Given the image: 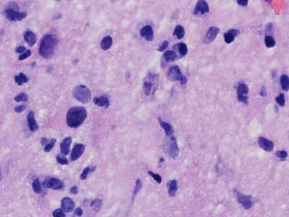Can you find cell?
Here are the masks:
<instances>
[{"label":"cell","instance_id":"5bb4252c","mask_svg":"<svg viewBox=\"0 0 289 217\" xmlns=\"http://www.w3.org/2000/svg\"><path fill=\"white\" fill-rule=\"evenodd\" d=\"M258 144L262 149L266 152H272L273 150L274 142L264 137H260L258 138Z\"/></svg>","mask_w":289,"mask_h":217},{"label":"cell","instance_id":"db71d44e","mask_svg":"<svg viewBox=\"0 0 289 217\" xmlns=\"http://www.w3.org/2000/svg\"><path fill=\"white\" fill-rule=\"evenodd\" d=\"M1 179H2V175H1V170H0V181L1 180Z\"/></svg>","mask_w":289,"mask_h":217},{"label":"cell","instance_id":"b9f144b4","mask_svg":"<svg viewBox=\"0 0 289 217\" xmlns=\"http://www.w3.org/2000/svg\"><path fill=\"white\" fill-rule=\"evenodd\" d=\"M31 55V51L30 50H27L25 53H23L21 55H19V59L20 61H23L28 58Z\"/></svg>","mask_w":289,"mask_h":217},{"label":"cell","instance_id":"d590c367","mask_svg":"<svg viewBox=\"0 0 289 217\" xmlns=\"http://www.w3.org/2000/svg\"><path fill=\"white\" fill-rule=\"evenodd\" d=\"M142 187V182L141 181V179H137L136 182V186H135L134 190V192H133V196H135L140 191Z\"/></svg>","mask_w":289,"mask_h":217},{"label":"cell","instance_id":"7402d4cb","mask_svg":"<svg viewBox=\"0 0 289 217\" xmlns=\"http://www.w3.org/2000/svg\"><path fill=\"white\" fill-rule=\"evenodd\" d=\"M178 190V183L174 179L169 183L168 184V194L170 196L175 197Z\"/></svg>","mask_w":289,"mask_h":217},{"label":"cell","instance_id":"3957f363","mask_svg":"<svg viewBox=\"0 0 289 217\" xmlns=\"http://www.w3.org/2000/svg\"><path fill=\"white\" fill-rule=\"evenodd\" d=\"M165 153L169 157L176 159L179 154V148L177 145V138L173 134L166 136L164 145Z\"/></svg>","mask_w":289,"mask_h":217},{"label":"cell","instance_id":"8fae6325","mask_svg":"<svg viewBox=\"0 0 289 217\" xmlns=\"http://www.w3.org/2000/svg\"><path fill=\"white\" fill-rule=\"evenodd\" d=\"M85 150V145L81 143H78L75 145L71 154V159L72 161H76L80 158Z\"/></svg>","mask_w":289,"mask_h":217},{"label":"cell","instance_id":"ab89813d","mask_svg":"<svg viewBox=\"0 0 289 217\" xmlns=\"http://www.w3.org/2000/svg\"><path fill=\"white\" fill-rule=\"evenodd\" d=\"M57 161L59 164L64 165H68V161L66 157L63 156L62 155H58L57 157Z\"/></svg>","mask_w":289,"mask_h":217},{"label":"cell","instance_id":"e0dca14e","mask_svg":"<svg viewBox=\"0 0 289 217\" xmlns=\"http://www.w3.org/2000/svg\"><path fill=\"white\" fill-rule=\"evenodd\" d=\"M24 39L30 47H32L34 46L37 42V36L32 31L27 30L24 34Z\"/></svg>","mask_w":289,"mask_h":217},{"label":"cell","instance_id":"6da1fadb","mask_svg":"<svg viewBox=\"0 0 289 217\" xmlns=\"http://www.w3.org/2000/svg\"><path fill=\"white\" fill-rule=\"evenodd\" d=\"M58 43V39L57 36L47 35L44 36L40 45V55L45 59L52 58Z\"/></svg>","mask_w":289,"mask_h":217},{"label":"cell","instance_id":"60d3db41","mask_svg":"<svg viewBox=\"0 0 289 217\" xmlns=\"http://www.w3.org/2000/svg\"><path fill=\"white\" fill-rule=\"evenodd\" d=\"M53 215L54 217H65V214L64 213V211L62 209H58L54 210Z\"/></svg>","mask_w":289,"mask_h":217},{"label":"cell","instance_id":"7a4b0ae2","mask_svg":"<svg viewBox=\"0 0 289 217\" xmlns=\"http://www.w3.org/2000/svg\"><path fill=\"white\" fill-rule=\"evenodd\" d=\"M86 117L87 111L84 107H73L67 112V124L71 128H78L82 124Z\"/></svg>","mask_w":289,"mask_h":217},{"label":"cell","instance_id":"7dc6e473","mask_svg":"<svg viewBox=\"0 0 289 217\" xmlns=\"http://www.w3.org/2000/svg\"><path fill=\"white\" fill-rule=\"evenodd\" d=\"M70 192L73 194H78V187L77 186H73L71 188Z\"/></svg>","mask_w":289,"mask_h":217},{"label":"cell","instance_id":"1f68e13d","mask_svg":"<svg viewBox=\"0 0 289 217\" xmlns=\"http://www.w3.org/2000/svg\"><path fill=\"white\" fill-rule=\"evenodd\" d=\"M32 188L34 192L36 194H40L41 192V186L39 180L38 179L35 180L32 183Z\"/></svg>","mask_w":289,"mask_h":217},{"label":"cell","instance_id":"ee69618b","mask_svg":"<svg viewBox=\"0 0 289 217\" xmlns=\"http://www.w3.org/2000/svg\"><path fill=\"white\" fill-rule=\"evenodd\" d=\"M26 109V106L24 105H19V106L16 107L15 108V111H16V113H22V111H23Z\"/></svg>","mask_w":289,"mask_h":217},{"label":"cell","instance_id":"484cf974","mask_svg":"<svg viewBox=\"0 0 289 217\" xmlns=\"http://www.w3.org/2000/svg\"><path fill=\"white\" fill-rule=\"evenodd\" d=\"M185 34V31L184 28L181 25L177 26L173 31V36H175L178 39H182L184 38Z\"/></svg>","mask_w":289,"mask_h":217},{"label":"cell","instance_id":"bcb514c9","mask_svg":"<svg viewBox=\"0 0 289 217\" xmlns=\"http://www.w3.org/2000/svg\"><path fill=\"white\" fill-rule=\"evenodd\" d=\"M249 2V0H237V4L242 6H246Z\"/></svg>","mask_w":289,"mask_h":217},{"label":"cell","instance_id":"d4e9b609","mask_svg":"<svg viewBox=\"0 0 289 217\" xmlns=\"http://www.w3.org/2000/svg\"><path fill=\"white\" fill-rule=\"evenodd\" d=\"M177 55L176 52L172 51H167L164 53V58L167 62H172L176 60Z\"/></svg>","mask_w":289,"mask_h":217},{"label":"cell","instance_id":"4fadbf2b","mask_svg":"<svg viewBox=\"0 0 289 217\" xmlns=\"http://www.w3.org/2000/svg\"><path fill=\"white\" fill-rule=\"evenodd\" d=\"M182 75L183 74L180 70V67L178 66H174L169 69L167 76L168 79L170 80L175 82L180 80V78Z\"/></svg>","mask_w":289,"mask_h":217},{"label":"cell","instance_id":"cb8c5ba5","mask_svg":"<svg viewBox=\"0 0 289 217\" xmlns=\"http://www.w3.org/2000/svg\"><path fill=\"white\" fill-rule=\"evenodd\" d=\"M159 122L160 124V126L162 127V128L164 129L166 136L173 134V129L171 124H169L168 123L164 122V121H163L160 117L159 118Z\"/></svg>","mask_w":289,"mask_h":217},{"label":"cell","instance_id":"9a60e30c","mask_svg":"<svg viewBox=\"0 0 289 217\" xmlns=\"http://www.w3.org/2000/svg\"><path fill=\"white\" fill-rule=\"evenodd\" d=\"M75 203L74 201L69 198H63L62 200V208L66 213H70L72 212L75 208Z\"/></svg>","mask_w":289,"mask_h":217},{"label":"cell","instance_id":"ba28073f","mask_svg":"<svg viewBox=\"0 0 289 217\" xmlns=\"http://www.w3.org/2000/svg\"><path fill=\"white\" fill-rule=\"evenodd\" d=\"M248 94L249 88L247 85L244 83L239 84L237 89V95L239 101L247 105L248 103L249 100Z\"/></svg>","mask_w":289,"mask_h":217},{"label":"cell","instance_id":"83f0119b","mask_svg":"<svg viewBox=\"0 0 289 217\" xmlns=\"http://www.w3.org/2000/svg\"><path fill=\"white\" fill-rule=\"evenodd\" d=\"M15 81L18 86H22L24 83H27L28 79L23 73H20L19 75H16L15 76Z\"/></svg>","mask_w":289,"mask_h":217},{"label":"cell","instance_id":"836d02e7","mask_svg":"<svg viewBox=\"0 0 289 217\" xmlns=\"http://www.w3.org/2000/svg\"><path fill=\"white\" fill-rule=\"evenodd\" d=\"M28 97L24 93H21L14 97V100L16 102H26L27 101Z\"/></svg>","mask_w":289,"mask_h":217},{"label":"cell","instance_id":"74e56055","mask_svg":"<svg viewBox=\"0 0 289 217\" xmlns=\"http://www.w3.org/2000/svg\"><path fill=\"white\" fill-rule=\"evenodd\" d=\"M55 142H56V140L54 138H53L51 140L50 143H48L47 144H46V146H45V148H44L45 152H49L53 148V147L54 146Z\"/></svg>","mask_w":289,"mask_h":217},{"label":"cell","instance_id":"5b68a950","mask_svg":"<svg viewBox=\"0 0 289 217\" xmlns=\"http://www.w3.org/2000/svg\"><path fill=\"white\" fill-rule=\"evenodd\" d=\"M158 76L152 73H148L143 83V90L146 96L154 95L158 86Z\"/></svg>","mask_w":289,"mask_h":217},{"label":"cell","instance_id":"4316f807","mask_svg":"<svg viewBox=\"0 0 289 217\" xmlns=\"http://www.w3.org/2000/svg\"><path fill=\"white\" fill-rule=\"evenodd\" d=\"M281 87L284 91H288L289 89V77L286 75H282L280 79Z\"/></svg>","mask_w":289,"mask_h":217},{"label":"cell","instance_id":"f35d334b","mask_svg":"<svg viewBox=\"0 0 289 217\" xmlns=\"http://www.w3.org/2000/svg\"><path fill=\"white\" fill-rule=\"evenodd\" d=\"M148 174H149V175H150L158 183L160 184V183H162V177H160V175H159V174H155V173H153L152 171H149L148 172Z\"/></svg>","mask_w":289,"mask_h":217},{"label":"cell","instance_id":"30bf717a","mask_svg":"<svg viewBox=\"0 0 289 217\" xmlns=\"http://www.w3.org/2000/svg\"><path fill=\"white\" fill-rule=\"evenodd\" d=\"M210 12L209 6L205 0H199L195 6L194 10V14L195 15L201 14L205 15Z\"/></svg>","mask_w":289,"mask_h":217},{"label":"cell","instance_id":"7bdbcfd3","mask_svg":"<svg viewBox=\"0 0 289 217\" xmlns=\"http://www.w3.org/2000/svg\"><path fill=\"white\" fill-rule=\"evenodd\" d=\"M168 45H169V43H168V41H164L163 43L160 45V46H159V47H158V51H164V50H165V49L167 48V47H168Z\"/></svg>","mask_w":289,"mask_h":217},{"label":"cell","instance_id":"52a82bcc","mask_svg":"<svg viewBox=\"0 0 289 217\" xmlns=\"http://www.w3.org/2000/svg\"><path fill=\"white\" fill-rule=\"evenodd\" d=\"M8 19L10 21H21L26 18L27 16L25 12H19V9L7 8L5 10Z\"/></svg>","mask_w":289,"mask_h":217},{"label":"cell","instance_id":"e575fe53","mask_svg":"<svg viewBox=\"0 0 289 217\" xmlns=\"http://www.w3.org/2000/svg\"><path fill=\"white\" fill-rule=\"evenodd\" d=\"M275 100H276V103H277L280 107H283L285 106V96L283 93H281L280 95H278Z\"/></svg>","mask_w":289,"mask_h":217},{"label":"cell","instance_id":"c3c4849f","mask_svg":"<svg viewBox=\"0 0 289 217\" xmlns=\"http://www.w3.org/2000/svg\"><path fill=\"white\" fill-rule=\"evenodd\" d=\"M179 81H180V83H181V85H185V84H186V83H187L188 80H187L186 77L185 75H181V78H180V80H179Z\"/></svg>","mask_w":289,"mask_h":217},{"label":"cell","instance_id":"f1b7e54d","mask_svg":"<svg viewBox=\"0 0 289 217\" xmlns=\"http://www.w3.org/2000/svg\"><path fill=\"white\" fill-rule=\"evenodd\" d=\"M91 207L93 208L96 212H98L101 209L102 206V201L99 198H96L91 203Z\"/></svg>","mask_w":289,"mask_h":217},{"label":"cell","instance_id":"ffe728a7","mask_svg":"<svg viewBox=\"0 0 289 217\" xmlns=\"http://www.w3.org/2000/svg\"><path fill=\"white\" fill-rule=\"evenodd\" d=\"M239 35V31L235 29H232L225 33L224 35V41L227 44H231L234 41L235 37Z\"/></svg>","mask_w":289,"mask_h":217},{"label":"cell","instance_id":"f5cc1de1","mask_svg":"<svg viewBox=\"0 0 289 217\" xmlns=\"http://www.w3.org/2000/svg\"><path fill=\"white\" fill-rule=\"evenodd\" d=\"M264 1L265 2H268V3H270V2L272 1V0H264Z\"/></svg>","mask_w":289,"mask_h":217},{"label":"cell","instance_id":"d6986e66","mask_svg":"<svg viewBox=\"0 0 289 217\" xmlns=\"http://www.w3.org/2000/svg\"><path fill=\"white\" fill-rule=\"evenodd\" d=\"M72 142L71 137H67L64 138L61 144V152L63 155H68L70 153V145Z\"/></svg>","mask_w":289,"mask_h":217},{"label":"cell","instance_id":"44dd1931","mask_svg":"<svg viewBox=\"0 0 289 217\" xmlns=\"http://www.w3.org/2000/svg\"><path fill=\"white\" fill-rule=\"evenodd\" d=\"M93 102L98 107H104L106 109H107L110 107L109 100L106 96L96 97L93 99Z\"/></svg>","mask_w":289,"mask_h":217},{"label":"cell","instance_id":"f6af8a7d","mask_svg":"<svg viewBox=\"0 0 289 217\" xmlns=\"http://www.w3.org/2000/svg\"><path fill=\"white\" fill-rule=\"evenodd\" d=\"M26 51V48L24 46H20L19 47H17L16 50V52L19 54H22Z\"/></svg>","mask_w":289,"mask_h":217},{"label":"cell","instance_id":"603a6c76","mask_svg":"<svg viewBox=\"0 0 289 217\" xmlns=\"http://www.w3.org/2000/svg\"><path fill=\"white\" fill-rule=\"evenodd\" d=\"M113 45V39L111 36H107L102 40L101 43V49L103 51H107Z\"/></svg>","mask_w":289,"mask_h":217},{"label":"cell","instance_id":"8d00e7d4","mask_svg":"<svg viewBox=\"0 0 289 217\" xmlns=\"http://www.w3.org/2000/svg\"><path fill=\"white\" fill-rule=\"evenodd\" d=\"M276 156L278 158L280 159L282 161H284L286 159L288 154L285 150H278L276 153Z\"/></svg>","mask_w":289,"mask_h":217},{"label":"cell","instance_id":"2e32d148","mask_svg":"<svg viewBox=\"0 0 289 217\" xmlns=\"http://www.w3.org/2000/svg\"><path fill=\"white\" fill-rule=\"evenodd\" d=\"M141 36L148 41H152L154 39V31L150 26H146L141 29Z\"/></svg>","mask_w":289,"mask_h":217},{"label":"cell","instance_id":"f546056e","mask_svg":"<svg viewBox=\"0 0 289 217\" xmlns=\"http://www.w3.org/2000/svg\"><path fill=\"white\" fill-rule=\"evenodd\" d=\"M177 48L179 53L181 56L186 55L188 53V47L184 43H181L177 45Z\"/></svg>","mask_w":289,"mask_h":217},{"label":"cell","instance_id":"277c9868","mask_svg":"<svg viewBox=\"0 0 289 217\" xmlns=\"http://www.w3.org/2000/svg\"><path fill=\"white\" fill-rule=\"evenodd\" d=\"M72 95L77 101L83 104L90 103L92 100V94L89 89L83 85H79L74 88Z\"/></svg>","mask_w":289,"mask_h":217},{"label":"cell","instance_id":"816d5d0a","mask_svg":"<svg viewBox=\"0 0 289 217\" xmlns=\"http://www.w3.org/2000/svg\"><path fill=\"white\" fill-rule=\"evenodd\" d=\"M41 144L43 145H44L45 144H47V142H48V140L46 138H43L41 139Z\"/></svg>","mask_w":289,"mask_h":217},{"label":"cell","instance_id":"8992f818","mask_svg":"<svg viewBox=\"0 0 289 217\" xmlns=\"http://www.w3.org/2000/svg\"><path fill=\"white\" fill-rule=\"evenodd\" d=\"M235 194L237 201L245 209H250L254 205L253 198L250 195L243 194L236 190H235Z\"/></svg>","mask_w":289,"mask_h":217},{"label":"cell","instance_id":"ac0fdd59","mask_svg":"<svg viewBox=\"0 0 289 217\" xmlns=\"http://www.w3.org/2000/svg\"><path fill=\"white\" fill-rule=\"evenodd\" d=\"M28 124L30 130L32 132H35L39 130V126L36 122L35 114L33 111H30L27 115Z\"/></svg>","mask_w":289,"mask_h":217},{"label":"cell","instance_id":"f907efd6","mask_svg":"<svg viewBox=\"0 0 289 217\" xmlns=\"http://www.w3.org/2000/svg\"><path fill=\"white\" fill-rule=\"evenodd\" d=\"M82 213H83V212H82V209L80 208H77L75 210V214L76 215L79 216V217L82 215Z\"/></svg>","mask_w":289,"mask_h":217},{"label":"cell","instance_id":"11a10c76","mask_svg":"<svg viewBox=\"0 0 289 217\" xmlns=\"http://www.w3.org/2000/svg\"><path fill=\"white\" fill-rule=\"evenodd\" d=\"M55 1H60V0H55Z\"/></svg>","mask_w":289,"mask_h":217},{"label":"cell","instance_id":"d6a6232c","mask_svg":"<svg viewBox=\"0 0 289 217\" xmlns=\"http://www.w3.org/2000/svg\"><path fill=\"white\" fill-rule=\"evenodd\" d=\"M265 44L268 47H273L275 46L276 42L273 38L271 36H266L265 37Z\"/></svg>","mask_w":289,"mask_h":217},{"label":"cell","instance_id":"681fc988","mask_svg":"<svg viewBox=\"0 0 289 217\" xmlns=\"http://www.w3.org/2000/svg\"><path fill=\"white\" fill-rule=\"evenodd\" d=\"M260 95L262 97H266V95H267V92H266V88L264 86H263L260 89Z\"/></svg>","mask_w":289,"mask_h":217},{"label":"cell","instance_id":"7c38bea8","mask_svg":"<svg viewBox=\"0 0 289 217\" xmlns=\"http://www.w3.org/2000/svg\"><path fill=\"white\" fill-rule=\"evenodd\" d=\"M220 32V29L216 27H211L207 31V33L204 40V43L208 44L215 40L216 36Z\"/></svg>","mask_w":289,"mask_h":217},{"label":"cell","instance_id":"4dcf8cb0","mask_svg":"<svg viewBox=\"0 0 289 217\" xmlns=\"http://www.w3.org/2000/svg\"><path fill=\"white\" fill-rule=\"evenodd\" d=\"M95 169H96L95 167H92V168L90 167H86V168L83 170L82 173L81 174L80 179L82 180H85L87 178V176L88 175V174H89L91 172L94 171Z\"/></svg>","mask_w":289,"mask_h":217},{"label":"cell","instance_id":"9c48e42d","mask_svg":"<svg viewBox=\"0 0 289 217\" xmlns=\"http://www.w3.org/2000/svg\"><path fill=\"white\" fill-rule=\"evenodd\" d=\"M44 187L54 190H62L64 187L63 182L58 179L50 178L47 179L44 183Z\"/></svg>","mask_w":289,"mask_h":217}]
</instances>
